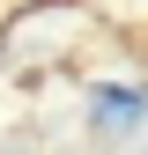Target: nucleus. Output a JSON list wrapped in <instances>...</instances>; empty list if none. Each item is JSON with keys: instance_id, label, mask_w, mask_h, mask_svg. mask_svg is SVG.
Returning <instances> with one entry per match:
<instances>
[{"instance_id": "obj_1", "label": "nucleus", "mask_w": 148, "mask_h": 155, "mask_svg": "<svg viewBox=\"0 0 148 155\" xmlns=\"http://www.w3.org/2000/svg\"><path fill=\"white\" fill-rule=\"evenodd\" d=\"M141 111H148V104H141L133 89H126V96H119V89H104V104H96V118H104V126H133Z\"/></svg>"}]
</instances>
